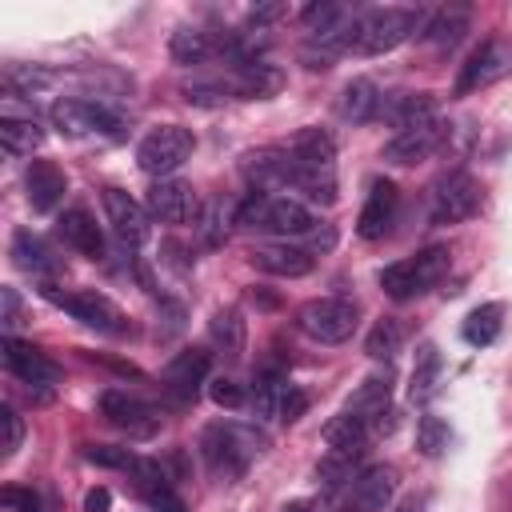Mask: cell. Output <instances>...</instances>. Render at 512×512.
Masks as SVG:
<instances>
[{
	"instance_id": "15",
	"label": "cell",
	"mask_w": 512,
	"mask_h": 512,
	"mask_svg": "<svg viewBox=\"0 0 512 512\" xmlns=\"http://www.w3.org/2000/svg\"><path fill=\"white\" fill-rule=\"evenodd\" d=\"M4 364H8V372H12L16 380H24V384H32V388H52V384H60V364H52L40 348H32V344H24V340H16V336H4Z\"/></svg>"
},
{
	"instance_id": "50",
	"label": "cell",
	"mask_w": 512,
	"mask_h": 512,
	"mask_svg": "<svg viewBox=\"0 0 512 512\" xmlns=\"http://www.w3.org/2000/svg\"><path fill=\"white\" fill-rule=\"evenodd\" d=\"M392 512H424V496H404Z\"/></svg>"
},
{
	"instance_id": "36",
	"label": "cell",
	"mask_w": 512,
	"mask_h": 512,
	"mask_svg": "<svg viewBox=\"0 0 512 512\" xmlns=\"http://www.w3.org/2000/svg\"><path fill=\"white\" fill-rule=\"evenodd\" d=\"M400 344H404L400 324H396V320H376V328H372L368 340H364V352H368L372 360H392V356L400 352Z\"/></svg>"
},
{
	"instance_id": "9",
	"label": "cell",
	"mask_w": 512,
	"mask_h": 512,
	"mask_svg": "<svg viewBox=\"0 0 512 512\" xmlns=\"http://www.w3.org/2000/svg\"><path fill=\"white\" fill-rule=\"evenodd\" d=\"M52 304H60L68 316H76L80 324H88V328H96V332H124V312L104 296V292H96V288H84V292H56L52 284H44L40 288Z\"/></svg>"
},
{
	"instance_id": "31",
	"label": "cell",
	"mask_w": 512,
	"mask_h": 512,
	"mask_svg": "<svg viewBox=\"0 0 512 512\" xmlns=\"http://www.w3.org/2000/svg\"><path fill=\"white\" fill-rule=\"evenodd\" d=\"M500 328H504V308H500V304H480V308H472L468 320H464V340H468L472 348H488V344L500 336Z\"/></svg>"
},
{
	"instance_id": "25",
	"label": "cell",
	"mask_w": 512,
	"mask_h": 512,
	"mask_svg": "<svg viewBox=\"0 0 512 512\" xmlns=\"http://www.w3.org/2000/svg\"><path fill=\"white\" fill-rule=\"evenodd\" d=\"M284 148H288L292 160L304 164V168H332V160H336V144H332V136L320 132V128H300Z\"/></svg>"
},
{
	"instance_id": "22",
	"label": "cell",
	"mask_w": 512,
	"mask_h": 512,
	"mask_svg": "<svg viewBox=\"0 0 512 512\" xmlns=\"http://www.w3.org/2000/svg\"><path fill=\"white\" fill-rule=\"evenodd\" d=\"M24 188H28V204L36 212H52L64 200L68 180H64V172L52 160H32L28 164V176H24Z\"/></svg>"
},
{
	"instance_id": "10",
	"label": "cell",
	"mask_w": 512,
	"mask_h": 512,
	"mask_svg": "<svg viewBox=\"0 0 512 512\" xmlns=\"http://www.w3.org/2000/svg\"><path fill=\"white\" fill-rule=\"evenodd\" d=\"M480 208V184L468 176V172H448L436 180L432 188V224H460L468 216H476Z\"/></svg>"
},
{
	"instance_id": "46",
	"label": "cell",
	"mask_w": 512,
	"mask_h": 512,
	"mask_svg": "<svg viewBox=\"0 0 512 512\" xmlns=\"http://www.w3.org/2000/svg\"><path fill=\"white\" fill-rule=\"evenodd\" d=\"M144 500H148V508L152 512H188L184 508V500L164 484V488H152V492H144Z\"/></svg>"
},
{
	"instance_id": "23",
	"label": "cell",
	"mask_w": 512,
	"mask_h": 512,
	"mask_svg": "<svg viewBox=\"0 0 512 512\" xmlns=\"http://www.w3.org/2000/svg\"><path fill=\"white\" fill-rule=\"evenodd\" d=\"M56 232H60V240H64L68 248H76L80 256H92V260L104 256V236H100V228H96V220H92L88 208H68V212L60 216Z\"/></svg>"
},
{
	"instance_id": "18",
	"label": "cell",
	"mask_w": 512,
	"mask_h": 512,
	"mask_svg": "<svg viewBox=\"0 0 512 512\" xmlns=\"http://www.w3.org/2000/svg\"><path fill=\"white\" fill-rule=\"evenodd\" d=\"M396 184L392 180H372V188H368V200H364V208H360V220H356V236L360 240H380L384 232H388V224H392V216H396Z\"/></svg>"
},
{
	"instance_id": "16",
	"label": "cell",
	"mask_w": 512,
	"mask_h": 512,
	"mask_svg": "<svg viewBox=\"0 0 512 512\" xmlns=\"http://www.w3.org/2000/svg\"><path fill=\"white\" fill-rule=\"evenodd\" d=\"M240 172H244L256 188H292L296 160H292V152H288L284 144H280V148H256V152H244Z\"/></svg>"
},
{
	"instance_id": "14",
	"label": "cell",
	"mask_w": 512,
	"mask_h": 512,
	"mask_svg": "<svg viewBox=\"0 0 512 512\" xmlns=\"http://www.w3.org/2000/svg\"><path fill=\"white\" fill-rule=\"evenodd\" d=\"M104 216H108V224H112V232H116V240L124 244V248H140L144 240H148V208H140L128 192H120V188H104Z\"/></svg>"
},
{
	"instance_id": "33",
	"label": "cell",
	"mask_w": 512,
	"mask_h": 512,
	"mask_svg": "<svg viewBox=\"0 0 512 512\" xmlns=\"http://www.w3.org/2000/svg\"><path fill=\"white\" fill-rule=\"evenodd\" d=\"M168 52L176 64H200L212 52V44H208V32H200V28H176Z\"/></svg>"
},
{
	"instance_id": "38",
	"label": "cell",
	"mask_w": 512,
	"mask_h": 512,
	"mask_svg": "<svg viewBox=\"0 0 512 512\" xmlns=\"http://www.w3.org/2000/svg\"><path fill=\"white\" fill-rule=\"evenodd\" d=\"M212 340L228 352V356H236L240 348H244V320L228 308V312H216L212 316Z\"/></svg>"
},
{
	"instance_id": "8",
	"label": "cell",
	"mask_w": 512,
	"mask_h": 512,
	"mask_svg": "<svg viewBox=\"0 0 512 512\" xmlns=\"http://www.w3.org/2000/svg\"><path fill=\"white\" fill-rule=\"evenodd\" d=\"M48 116H52V128L60 136H72V140H80V136H116L120 132V120L96 100L68 96V100H56Z\"/></svg>"
},
{
	"instance_id": "37",
	"label": "cell",
	"mask_w": 512,
	"mask_h": 512,
	"mask_svg": "<svg viewBox=\"0 0 512 512\" xmlns=\"http://www.w3.org/2000/svg\"><path fill=\"white\" fill-rule=\"evenodd\" d=\"M448 440H452V432H448V424H444L440 416H420V424H416V448H420L428 460L444 456Z\"/></svg>"
},
{
	"instance_id": "45",
	"label": "cell",
	"mask_w": 512,
	"mask_h": 512,
	"mask_svg": "<svg viewBox=\"0 0 512 512\" xmlns=\"http://www.w3.org/2000/svg\"><path fill=\"white\" fill-rule=\"evenodd\" d=\"M0 424H4V456H12L20 448V440H24V424H20V416L8 404L0 408Z\"/></svg>"
},
{
	"instance_id": "32",
	"label": "cell",
	"mask_w": 512,
	"mask_h": 512,
	"mask_svg": "<svg viewBox=\"0 0 512 512\" xmlns=\"http://www.w3.org/2000/svg\"><path fill=\"white\" fill-rule=\"evenodd\" d=\"M464 32H468V8H440V12L428 16L424 28H420L424 40H432V44H448V48H452Z\"/></svg>"
},
{
	"instance_id": "47",
	"label": "cell",
	"mask_w": 512,
	"mask_h": 512,
	"mask_svg": "<svg viewBox=\"0 0 512 512\" xmlns=\"http://www.w3.org/2000/svg\"><path fill=\"white\" fill-rule=\"evenodd\" d=\"M108 508H112V492H108V488H88L84 512H108Z\"/></svg>"
},
{
	"instance_id": "7",
	"label": "cell",
	"mask_w": 512,
	"mask_h": 512,
	"mask_svg": "<svg viewBox=\"0 0 512 512\" xmlns=\"http://www.w3.org/2000/svg\"><path fill=\"white\" fill-rule=\"evenodd\" d=\"M512 76V40L504 36H492L484 40L464 64H460V76H456V96H468V92H480L496 80Z\"/></svg>"
},
{
	"instance_id": "1",
	"label": "cell",
	"mask_w": 512,
	"mask_h": 512,
	"mask_svg": "<svg viewBox=\"0 0 512 512\" xmlns=\"http://www.w3.org/2000/svg\"><path fill=\"white\" fill-rule=\"evenodd\" d=\"M264 436L256 428H244V424H208L204 436H200V456L208 464L212 476L220 480H236L260 452H264Z\"/></svg>"
},
{
	"instance_id": "40",
	"label": "cell",
	"mask_w": 512,
	"mask_h": 512,
	"mask_svg": "<svg viewBox=\"0 0 512 512\" xmlns=\"http://www.w3.org/2000/svg\"><path fill=\"white\" fill-rule=\"evenodd\" d=\"M280 396H284V380L280 376H260L256 380V416H280Z\"/></svg>"
},
{
	"instance_id": "13",
	"label": "cell",
	"mask_w": 512,
	"mask_h": 512,
	"mask_svg": "<svg viewBox=\"0 0 512 512\" xmlns=\"http://www.w3.org/2000/svg\"><path fill=\"white\" fill-rule=\"evenodd\" d=\"M100 412H104L116 428H124L128 436H152V432L160 428L156 408H152V404H144L140 396L124 392V388H108V392L100 396Z\"/></svg>"
},
{
	"instance_id": "26",
	"label": "cell",
	"mask_w": 512,
	"mask_h": 512,
	"mask_svg": "<svg viewBox=\"0 0 512 512\" xmlns=\"http://www.w3.org/2000/svg\"><path fill=\"white\" fill-rule=\"evenodd\" d=\"M376 112H380V88H376L368 76L348 80L344 92H340V116L352 120V124H364V120H372Z\"/></svg>"
},
{
	"instance_id": "43",
	"label": "cell",
	"mask_w": 512,
	"mask_h": 512,
	"mask_svg": "<svg viewBox=\"0 0 512 512\" xmlns=\"http://www.w3.org/2000/svg\"><path fill=\"white\" fill-rule=\"evenodd\" d=\"M304 412H308V392L296 388V384H284V396H280V420L292 424V420H300Z\"/></svg>"
},
{
	"instance_id": "6",
	"label": "cell",
	"mask_w": 512,
	"mask_h": 512,
	"mask_svg": "<svg viewBox=\"0 0 512 512\" xmlns=\"http://www.w3.org/2000/svg\"><path fill=\"white\" fill-rule=\"evenodd\" d=\"M192 148H196L192 128L164 124V128H152V132L140 140V148H136V164H140L148 176L164 180V176H172V172L192 156Z\"/></svg>"
},
{
	"instance_id": "42",
	"label": "cell",
	"mask_w": 512,
	"mask_h": 512,
	"mask_svg": "<svg viewBox=\"0 0 512 512\" xmlns=\"http://www.w3.org/2000/svg\"><path fill=\"white\" fill-rule=\"evenodd\" d=\"M208 396H212V404H220V408H240V404H244L240 384H236V380H228V376L208 380Z\"/></svg>"
},
{
	"instance_id": "29",
	"label": "cell",
	"mask_w": 512,
	"mask_h": 512,
	"mask_svg": "<svg viewBox=\"0 0 512 512\" xmlns=\"http://www.w3.org/2000/svg\"><path fill=\"white\" fill-rule=\"evenodd\" d=\"M440 368H444V360H440L436 344H420L416 364H412V380H408V396H412L416 404H424V400L436 396V388H440Z\"/></svg>"
},
{
	"instance_id": "12",
	"label": "cell",
	"mask_w": 512,
	"mask_h": 512,
	"mask_svg": "<svg viewBox=\"0 0 512 512\" xmlns=\"http://www.w3.org/2000/svg\"><path fill=\"white\" fill-rule=\"evenodd\" d=\"M144 208H148V216L160 220V224H184V220H192V216L200 212L192 184H184V180H176V176L152 180V184H148V196H144Z\"/></svg>"
},
{
	"instance_id": "11",
	"label": "cell",
	"mask_w": 512,
	"mask_h": 512,
	"mask_svg": "<svg viewBox=\"0 0 512 512\" xmlns=\"http://www.w3.org/2000/svg\"><path fill=\"white\" fill-rule=\"evenodd\" d=\"M448 136V124L440 120V116H424V120H416V124H408V128H396V136L384 144V160L388 164H416V160H428L436 148H440V140Z\"/></svg>"
},
{
	"instance_id": "41",
	"label": "cell",
	"mask_w": 512,
	"mask_h": 512,
	"mask_svg": "<svg viewBox=\"0 0 512 512\" xmlns=\"http://www.w3.org/2000/svg\"><path fill=\"white\" fill-rule=\"evenodd\" d=\"M84 460H92V464H100V468H124L128 472V464L136 460L128 448H116V444H88L84 448Z\"/></svg>"
},
{
	"instance_id": "49",
	"label": "cell",
	"mask_w": 512,
	"mask_h": 512,
	"mask_svg": "<svg viewBox=\"0 0 512 512\" xmlns=\"http://www.w3.org/2000/svg\"><path fill=\"white\" fill-rule=\"evenodd\" d=\"M12 324H16V292L4 288V328H12Z\"/></svg>"
},
{
	"instance_id": "35",
	"label": "cell",
	"mask_w": 512,
	"mask_h": 512,
	"mask_svg": "<svg viewBox=\"0 0 512 512\" xmlns=\"http://www.w3.org/2000/svg\"><path fill=\"white\" fill-rule=\"evenodd\" d=\"M196 236H200V244H208V248H220V244L228 240V204H224V200H212V204L200 208Z\"/></svg>"
},
{
	"instance_id": "24",
	"label": "cell",
	"mask_w": 512,
	"mask_h": 512,
	"mask_svg": "<svg viewBox=\"0 0 512 512\" xmlns=\"http://www.w3.org/2000/svg\"><path fill=\"white\" fill-rule=\"evenodd\" d=\"M280 88H284V72H280L276 64H268V60L240 64L236 84H232V92L244 96V100H268V96H276Z\"/></svg>"
},
{
	"instance_id": "48",
	"label": "cell",
	"mask_w": 512,
	"mask_h": 512,
	"mask_svg": "<svg viewBox=\"0 0 512 512\" xmlns=\"http://www.w3.org/2000/svg\"><path fill=\"white\" fill-rule=\"evenodd\" d=\"M276 16H284V4H260V8H252V24L260 28V24H268V20H276Z\"/></svg>"
},
{
	"instance_id": "3",
	"label": "cell",
	"mask_w": 512,
	"mask_h": 512,
	"mask_svg": "<svg viewBox=\"0 0 512 512\" xmlns=\"http://www.w3.org/2000/svg\"><path fill=\"white\" fill-rule=\"evenodd\" d=\"M236 224H244L252 232H272V236H312L316 232L312 212L300 200L276 196V192H252L236 208Z\"/></svg>"
},
{
	"instance_id": "34",
	"label": "cell",
	"mask_w": 512,
	"mask_h": 512,
	"mask_svg": "<svg viewBox=\"0 0 512 512\" xmlns=\"http://www.w3.org/2000/svg\"><path fill=\"white\" fill-rule=\"evenodd\" d=\"M368 432H372V428H368L364 420L340 412V416L324 428V440H328V448H364V444H368Z\"/></svg>"
},
{
	"instance_id": "19",
	"label": "cell",
	"mask_w": 512,
	"mask_h": 512,
	"mask_svg": "<svg viewBox=\"0 0 512 512\" xmlns=\"http://www.w3.org/2000/svg\"><path fill=\"white\" fill-rule=\"evenodd\" d=\"M352 508L356 512H384L396 492V468L392 464H372L352 480Z\"/></svg>"
},
{
	"instance_id": "28",
	"label": "cell",
	"mask_w": 512,
	"mask_h": 512,
	"mask_svg": "<svg viewBox=\"0 0 512 512\" xmlns=\"http://www.w3.org/2000/svg\"><path fill=\"white\" fill-rule=\"evenodd\" d=\"M360 456H364V448H328V452H324V460L316 464L320 484H324L328 492H336V488H344V484L352 488V480L360 476V472H356Z\"/></svg>"
},
{
	"instance_id": "20",
	"label": "cell",
	"mask_w": 512,
	"mask_h": 512,
	"mask_svg": "<svg viewBox=\"0 0 512 512\" xmlns=\"http://www.w3.org/2000/svg\"><path fill=\"white\" fill-rule=\"evenodd\" d=\"M388 396H392V376H388V372H384V376H368V380L348 396L344 412L356 416V420H364L372 432H380V428H384V416H388Z\"/></svg>"
},
{
	"instance_id": "5",
	"label": "cell",
	"mask_w": 512,
	"mask_h": 512,
	"mask_svg": "<svg viewBox=\"0 0 512 512\" xmlns=\"http://www.w3.org/2000/svg\"><path fill=\"white\" fill-rule=\"evenodd\" d=\"M356 320H360V312L344 296H316V300L300 304V312H296V328L304 336H312L316 344H344L356 332Z\"/></svg>"
},
{
	"instance_id": "44",
	"label": "cell",
	"mask_w": 512,
	"mask_h": 512,
	"mask_svg": "<svg viewBox=\"0 0 512 512\" xmlns=\"http://www.w3.org/2000/svg\"><path fill=\"white\" fill-rule=\"evenodd\" d=\"M0 496H4V508H8V512H40V496H36L32 488H16V484H8Z\"/></svg>"
},
{
	"instance_id": "2",
	"label": "cell",
	"mask_w": 512,
	"mask_h": 512,
	"mask_svg": "<svg viewBox=\"0 0 512 512\" xmlns=\"http://www.w3.org/2000/svg\"><path fill=\"white\" fill-rule=\"evenodd\" d=\"M424 12L420 8H372L356 16V36H352V52L360 56H384L392 48H400L404 40H412L424 28Z\"/></svg>"
},
{
	"instance_id": "30",
	"label": "cell",
	"mask_w": 512,
	"mask_h": 512,
	"mask_svg": "<svg viewBox=\"0 0 512 512\" xmlns=\"http://www.w3.org/2000/svg\"><path fill=\"white\" fill-rule=\"evenodd\" d=\"M12 256H16V264H20L24 272H32V276L56 272V260H52L48 244H44L36 232H28V228H20V232L12 236Z\"/></svg>"
},
{
	"instance_id": "39",
	"label": "cell",
	"mask_w": 512,
	"mask_h": 512,
	"mask_svg": "<svg viewBox=\"0 0 512 512\" xmlns=\"http://www.w3.org/2000/svg\"><path fill=\"white\" fill-rule=\"evenodd\" d=\"M184 92V100L188 104H196V108H220L224 100H228V84H204V80H192V84H184L180 88Z\"/></svg>"
},
{
	"instance_id": "21",
	"label": "cell",
	"mask_w": 512,
	"mask_h": 512,
	"mask_svg": "<svg viewBox=\"0 0 512 512\" xmlns=\"http://www.w3.org/2000/svg\"><path fill=\"white\" fill-rule=\"evenodd\" d=\"M248 260L260 268V272H268V276H308L312 272V252L308 248H296V244H260V248H252L248 252Z\"/></svg>"
},
{
	"instance_id": "4",
	"label": "cell",
	"mask_w": 512,
	"mask_h": 512,
	"mask_svg": "<svg viewBox=\"0 0 512 512\" xmlns=\"http://www.w3.org/2000/svg\"><path fill=\"white\" fill-rule=\"evenodd\" d=\"M444 272H448V248H424L420 256H408V260H396V264L380 268L376 280H380L384 296L412 300V296L428 292Z\"/></svg>"
},
{
	"instance_id": "27",
	"label": "cell",
	"mask_w": 512,
	"mask_h": 512,
	"mask_svg": "<svg viewBox=\"0 0 512 512\" xmlns=\"http://www.w3.org/2000/svg\"><path fill=\"white\" fill-rule=\"evenodd\" d=\"M0 144L8 156H32L44 144V128L32 116H0Z\"/></svg>"
},
{
	"instance_id": "17",
	"label": "cell",
	"mask_w": 512,
	"mask_h": 512,
	"mask_svg": "<svg viewBox=\"0 0 512 512\" xmlns=\"http://www.w3.org/2000/svg\"><path fill=\"white\" fill-rule=\"evenodd\" d=\"M208 372H212V356H208V348H184V352H176V356L168 360V368H164V384H168L172 396L192 400V396L200 392V384L208 380Z\"/></svg>"
}]
</instances>
